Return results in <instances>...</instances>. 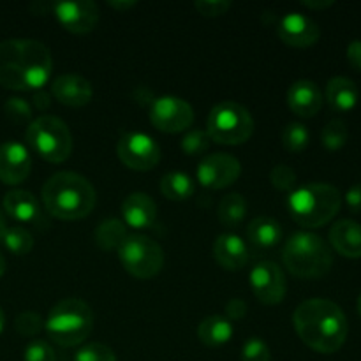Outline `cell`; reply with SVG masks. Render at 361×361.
I'll return each instance as SVG.
<instances>
[{
  "label": "cell",
  "mask_w": 361,
  "mask_h": 361,
  "mask_svg": "<svg viewBox=\"0 0 361 361\" xmlns=\"http://www.w3.org/2000/svg\"><path fill=\"white\" fill-rule=\"evenodd\" d=\"M109 7H113V9L116 11H127V9H133L134 6H137V2H133V0H129V2H120V0H113V2H108Z\"/></svg>",
  "instance_id": "f6af8a7d"
},
{
  "label": "cell",
  "mask_w": 361,
  "mask_h": 361,
  "mask_svg": "<svg viewBox=\"0 0 361 361\" xmlns=\"http://www.w3.org/2000/svg\"><path fill=\"white\" fill-rule=\"evenodd\" d=\"M345 53H348L349 63H351L356 71H360L361 73V41L360 39H355V41L349 42L348 51Z\"/></svg>",
  "instance_id": "b9f144b4"
},
{
  "label": "cell",
  "mask_w": 361,
  "mask_h": 361,
  "mask_svg": "<svg viewBox=\"0 0 361 361\" xmlns=\"http://www.w3.org/2000/svg\"><path fill=\"white\" fill-rule=\"evenodd\" d=\"M116 154L118 159L134 171H150L161 161V148L157 141L145 133H130L122 134L116 145Z\"/></svg>",
  "instance_id": "30bf717a"
},
{
  "label": "cell",
  "mask_w": 361,
  "mask_h": 361,
  "mask_svg": "<svg viewBox=\"0 0 361 361\" xmlns=\"http://www.w3.org/2000/svg\"><path fill=\"white\" fill-rule=\"evenodd\" d=\"M242 175V164L231 154L207 155L197 164L196 178L204 189L221 190L233 185Z\"/></svg>",
  "instance_id": "7c38bea8"
},
{
  "label": "cell",
  "mask_w": 361,
  "mask_h": 361,
  "mask_svg": "<svg viewBox=\"0 0 361 361\" xmlns=\"http://www.w3.org/2000/svg\"><path fill=\"white\" fill-rule=\"evenodd\" d=\"M330 243L341 256L349 259L361 257V224L355 221H338L330 229Z\"/></svg>",
  "instance_id": "7402d4cb"
},
{
  "label": "cell",
  "mask_w": 361,
  "mask_h": 361,
  "mask_svg": "<svg viewBox=\"0 0 361 361\" xmlns=\"http://www.w3.org/2000/svg\"><path fill=\"white\" fill-rule=\"evenodd\" d=\"M210 136H208L207 130L194 129L189 130V133L183 136L182 140V150L185 152L187 155H203L204 152L210 148Z\"/></svg>",
  "instance_id": "d6a6232c"
},
{
  "label": "cell",
  "mask_w": 361,
  "mask_h": 361,
  "mask_svg": "<svg viewBox=\"0 0 361 361\" xmlns=\"http://www.w3.org/2000/svg\"><path fill=\"white\" fill-rule=\"evenodd\" d=\"M74 361H116L115 353L104 344H87L74 355Z\"/></svg>",
  "instance_id": "e575fe53"
},
{
  "label": "cell",
  "mask_w": 361,
  "mask_h": 361,
  "mask_svg": "<svg viewBox=\"0 0 361 361\" xmlns=\"http://www.w3.org/2000/svg\"><path fill=\"white\" fill-rule=\"evenodd\" d=\"M207 133L221 145H242L252 136L254 118L249 109L235 101L219 102L207 120Z\"/></svg>",
  "instance_id": "ba28073f"
},
{
  "label": "cell",
  "mask_w": 361,
  "mask_h": 361,
  "mask_svg": "<svg viewBox=\"0 0 361 361\" xmlns=\"http://www.w3.org/2000/svg\"><path fill=\"white\" fill-rule=\"evenodd\" d=\"M345 204L353 214H361V183H355L345 192Z\"/></svg>",
  "instance_id": "60d3db41"
},
{
  "label": "cell",
  "mask_w": 361,
  "mask_h": 361,
  "mask_svg": "<svg viewBox=\"0 0 361 361\" xmlns=\"http://www.w3.org/2000/svg\"><path fill=\"white\" fill-rule=\"evenodd\" d=\"M194 9L207 18H219L224 16L229 9H231V2L229 0H197L194 2Z\"/></svg>",
  "instance_id": "f35d334b"
},
{
  "label": "cell",
  "mask_w": 361,
  "mask_h": 361,
  "mask_svg": "<svg viewBox=\"0 0 361 361\" xmlns=\"http://www.w3.org/2000/svg\"><path fill=\"white\" fill-rule=\"evenodd\" d=\"M334 4V0H303V6L309 7V9H326Z\"/></svg>",
  "instance_id": "ee69618b"
},
{
  "label": "cell",
  "mask_w": 361,
  "mask_h": 361,
  "mask_svg": "<svg viewBox=\"0 0 361 361\" xmlns=\"http://www.w3.org/2000/svg\"><path fill=\"white\" fill-rule=\"evenodd\" d=\"M116 252L127 274L141 281L155 277L164 267V250L145 235H129Z\"/></svg>",
  "instance_id": "9c48e42d"
},
{
  "label": "cell",
  "mask_w": 361,
  "mask_h": 361,
  "mask_svg": "<svg viewBox=\"0 0 361 361\" xmlns=\"http://www.w3.org/2000/svg\"><path fill=\"white\" fill-rule=\"evenodd\" d=\"M360 99L358 87L345 76H335L326 85V101L331 109L338 113H348L356 108Z\"/></svg>",
  "instance_id": "603a6c76"
},
{
  "label": "cell",
  "mask_w": 361,
  "mask_h": 361,
  "mask_svg": "<svg viewBox=\"0 0 361 361\" xmlns=\"http://www.w3.org/2000/svg\"><path fill=\"white\" fill-rule=\"evenodd\" d=\"M224 312H226V316H224L226 319H229V321L242 319V317H245V314H247V303L243 302L242 298L229 300V302L226 303Z\"/></svg>",
  "instance_id": "ab89813d"
},
{
  "label": "cell",
  "mask_w": 361,
  "mask_h": 361,
  "mask_svg": "<svg viewBox=\"0 0 361 361\" xmlns=\"http://www.w3.org/2000/svg\"><path fill=\"white\" fill-rule=\"evenodd\" d=\"M310 143V133L303 123L293 122L288 123L282 130V147L293 154H300L305 150Z\"/></svg>",
  "instance_id": "f546056e"
},
{
  "label": "cell",
  "mask_w": 361,
  "mask_h": 361,
  "mask_svg": "<svg viewBox=\"0 0 361 361\" xmlns=\"http://www.w3.org/2000/svg\"><path fill=\"white\" fill-rule=\"evenodd\" d=\"M323 94L319 87L310 80H300L288 90V106L295 115L312 118L323 108Z\"/></svg>",
  "instance_id": "ac0fdd59"
},
{
  "label": "cell",
  "mask_w": 361,
  "mask_h": 361,
  "mask_svg": "<svg viewBox=\"0 0 361 361\" xmlns=\"http://www.w3.org/2000/svg\"><path fill=\"white\" fill-rule=\"evenodd\" d=\"M32 157L25 145L6 141L0 145V180L7 185H18L30 175Z\"/></svg>",
  "instance_id": "2e32d148"
},
{
  "label": "cell",
  "mask_w": 361,
  "mask_h": 361,
  "mask_svg": "<svg viewBox=\"0 0 361 361\" xmlns=\"http://www.w3.org/2000/svg\"><path fill=\"white\" fill-rule=\"evenodd\" d=\"M51 9L59 23L71 34H90L99 23V7L92 0L56 2L51 4Z\"/></svg>",
  "instance_id": "5bb4252c"
},
{
  "label": "cell",
  "mask_w": 361,
  "mask_h": 361,
  "mask_svg": "<svg viewBox=\"0 0 361 361\" xmlns=\"http://www.w3.org/2000/svg\"><path fill=\"white\" fill-rule=\"evenodd\" d=\"M277 34L284 44L293 48H310L321 37V28L312 18L302 13H288L277 25Z\"/></svg>",
  "instance_id": "9a60e30c"
},
{
  "label": "cell",
  "mask_w": 361,
  "mask_h": 361,
  "mask_svg": "<svg viewBox=\"0 0 361 361\" xmlns=\"http://www.w3.org/2000/svg\"><path fill=\"white\" fill-rule=\"evenodd\" d=\"M48 337L62 348H74L87 341L94 328V312L83 300L66 298L56 303L44 321Z\"/></svg>",
  "instance_id": "8992f818"
},
{
  "label": "cell",
  "mask_w": 361,
  "mask_h": 361,
  "mask_svg": "<svg viewBox=\"0 0 361 361\" xmlns=\"http://www.w3.org/2000/svg\"><path fill=\"white\" fill-rule=\"evenodd\" d=\"M217 215L221 224H224L226 228H235V226L242 224L247 215L245 197L242 194H228L226 197H222Z\"/></svg>",
  "instance_id": "83f0119b"
},
{
  "label": "cell",
  "mask_w": 361,
  "mask_h": 361,
  "mask_svg": "<svg viewBox=\"0 0 361 361\" xmlns=\"http://www.w3.org/2000/svg\"><path fill=\"white\" fill-rule=\"evenodd\" d=\"M271 185L282 192H293L296 189V173L289 166L279 164L270 173Z\"/></svg>",
  "instance_id": "d590c367"
},
{
  "label": "cell",
  "mask_w": 361,
  "mask_h": 361,
  "mask_svg": "<svg viewBox=\"0 0 361 361\" xmlns=\"http://www.w3.org/2000/svg\"><path fill=\"white\" fill-rule=\"evenodd\" d=\"M14 328L20 335L23 337H35V335L41 334V330L44 328V321L34 310H23L21 314H18L16 319H14Z\"/></svg>",
  "instance_id": "1f68e13d"
},
{
  "label": "cell",
  "mask_w": 361,
  "mask_h": 361,
  "mask_svg": "<svg viewBox=\"0 0 361 361\" xmlns=\"http://www.w3.org/2000/svg\"><path fill=\"white\" fill-rule=\"evenodd\" d=\"M51 94L60 104L69 106V108H81L92 101L94 88L90 81L80 74H62L53 80Z\"/></svg>",
  "instance_id": "e0dca14e"
},
{
  "label": "cell",
  "mask_w": 361,
  "mask_h": 361,
  "mask_svg": "<svg viewBox=\"0 0 361 361\" xmlns=\"http://www.w3.org/2000/svg\"><path fill=\"white\" fill-rule=\"evenodd\" d=\"M4 274H6V259H4V256L0 254V277H2Z\"/></svg>",
  "instance_id": "7dc6e473"
},
{
  "label": "cell",
  "mask_w": 361,
  "mask_h": 361,
  "mask_svg": "<svg viewBox=\"0 0 361 361\" xmlns=\"http://www.w3.org/2000/svg\"><path fill=\"white\" fill-rule=\"evenodd\" d=\"M27 145L51 164L66 162L73 154V134L66 122L53 115H42L27 127Z\"/></svg>",
  "instance_id": "52a82bcc"
},
{
  "label": "cell",
  "mask_w": 361,
  "mask_h": 361,
  "mask_svg": "<svg viewBox=\"0 0 361 361\" xmlns=\"http://www.w3.org/2000/svg\"><path fill=\"white\" fill-rule=\"evenodd\" d=\"M2 243L14 256H27L34 247V236L30 235L28 229L21 228V226H11L6 229Z\"/></svg>",
  "instance_id": "f1b7e54d"
},
{
  "label": "cell",
  "mask_w": 361,
  "mask_h": 361,
  "mask_svg": "<svg viewBox=\"0 0 361 361\" xmlns=\"http://www.w3.org/2000/svg\"><path fill=\"white\" fill-rule=\"evenodd\" d=\"M341 207V192L330 183H307L296 187L288 200L293 221L309 229L328 224L338 214Z\"/></svg>",
  "instance_id": "277c9868"
},
{
  "label": "cell",
  "mask_w": 361,
  "mask_h": 361,
  "mask_svg": "<svg viewBox=\"0 0 361 361\" xmlns=\"http://www.w3.org/2000/svg\"><path fill=\"white\" fill-rule=\"evenodd\" d=\"M150 122L155 129L168 134L183 133L194 122V109L183 99L164 95L152 102Z\"/></svg>",
  "instance_id": "8fae6325"
},
{
  "label": "cell",
  "mask_w": 361,
  "mask_h": 361,
  "mask_svg": "<svg viewBox=\"0 0 361 361\" xmlns=\"http://www.w3.org/2000/svg\"><path fill=\"white\" fill-rule=\"evenodd\" d=\"M4 111L14 123H27L32 120V106L23 97H9L4 104Z\"/></svg>",
  "instance_id": "836d02e7"
},
{
  "label": "cell",
  "mask_w": 361,
  "mask_h": 361,
  "mask_svg": "<svg viewBox=\"0 0 361 361\" xmlns=\"http://www.w3.org/2000/svg\"><path fill=\"white\" fill-rule=\"evenodd\" d=\"M123 224L134 229L152 228L157 217V204L148 194L134 192L123 200L122 203Z\"/></svg>",
  "instance_id": "ffe728a7"
},
{
  "label": "cell",
  "mask_w": 361,
  "mask_h": 361,
  "mask_svg": "<svg viewBox=\"0 0 361 361\" xmlns=\"http://www.w3.org/2000/svg\"><path fill=\"white\" fill-rule=\"evenodd\" d=\"M4 210L9 217H13L18 222H23V224L37 226L44 222L37 197L28 190H9L4 196Z\"/></svg>",
  "instance_id": "d6986e66"
},
{
  "label": "cell",
  "mask_w": 361,
  "mask_h": 361,
  "mask_svg": "<svg viewBox=\"0 0 361 361\" xmlns=\"http://www.w3.org/2000/svg\"><path fill=\"white\" fill-rule=\"evenodd\" d=\"M270 348L259 337H250L242 348V361H270Z\"/></svg>",
  "instance_id": "8d00e7d4"
},
{
  "label": "cell",
  "mask_w": 361,
  "mask_h": 361,
  "mask_svg": "<svg viewBox=\"0 0 361 361\" xmlns=\"http://www.w3.org/2000/svg\"><path fill=\"white\" fill-rule=\"evenodd\" d=\"M235 328L224 316H210L203 319L197 326V337L208 348H221L233 338Z\"/></svg>",
  "instance_id": "cb8c5ba5"
},
{
  "label": "cell",
  "mask_w": 361,
  "mask_h": 361,
  "mask_svg": "<svg viewBox=\"0 0 361 361\" xmlns=\"http://www.w3.org/2000/svg\"><path fill=\"white\" fill-rule=\"evenodd\" d=\"M247 236L257 249H271L281 242L282 229L275 219L256 217L254 221H250L249 228H247Z\"/></svg>",
  "instance_id": "d4e9b609"
},
{
  "label": "cell",
  "mask_w": 361,
  "mask_h": 361,
  "mask_svg": "<svg viewBox=\"0 0 361 361\" xmlns=\"http://www.w3.org/2000/svg\"><path fill=\"white\" fill-rule=\"evenodd\" d=\"M32 102H34V106L39 111H46V109L51 106V95L46 94L44 90H39L35 92L34 97H32Z\"/></svg>",
  "instance_id": "7bdbcfd3"
},
{
  "label": "cell",
  "mask_w": 361,
  "mask_h": 361,
  "mask_svg": "<svg viewBox=\"0 0 361 361\" xmlns=\"http://www.w3.org/2000/svg\"><path fill=\"white\" fill-rule=\"evenodd\" d=\"M161 192L171 201H187L196 192V185L187 173L169 171L161 178Z\"/></svg>",
  "instance_id": "4316f807"
},
{
  "label": "cell",
  "mask_w": 361,
  "mask_h": 361,
  "mask_svg": "<svg viewBox=\"0 0 361 361\" xmlns=\"http://www.w3.org/2000/svg\"><path fill=\"white\" fill-rule=\"evenodd\" d=\"M349 137V130L345 122L342 120H331L324 126L323 133H321V141H323L324 148L331 152L341 150L342 147H345Z\"/></svg>",
  "instance_id": "4dcf8cb0"
},
{
  "label": "cell",
  "mask_w": 361,
  "mask_h": 361,
  "mask_svg": "<svg viewBox=\"0 0 361 361\" xmlns=\"http://www.w3.org/2000/svg\"><path fill=\"white\" fill-rule=\"evenodd\" d=\"M4 326H6V316H4V310L0 309V334L4 331Z\"/></svg>",
  "instance_id": "c3c4849f"
},
{
  "label": "cell",
  "mask_w": 361,
  "mask_h": 361,
  "mask_svg": "<svg viewBox=\"0 0 361 361\" xmlns=\"http://www.w3.org/2000/svg\"><path fill=\"white\" fill-rule=\"evenodd\" d=\"M293 324L305 345L321 355H334L348 338V319L337 303L312 298L298 305Z\"/></svg>",
  "instance_id": "7a4b0ae2"
},
{
  "label": "cell",
  "mask_w": 361,
  "mask_h": 361,
  "mask_svg": "<svg viewBox=\"0 0 361 361\" xmlns=\"http://www.w3.org/2000/svg\"><path fill=\"white\" fill-rule=\"evenodd\" d=\"M214 256L217 263L226 270H240L249 261V247L240 236L221 235L214 243Z\"/></svg>",
  "instance_id": "44dd1931"
},
{
  "label": "cell",
  "mask_w": 361,
  "mask_h": 361,
  "mask_svg": "<svg viewBox=\"0 0 361 361\" xmlns=\"http://www.w3.org/2000/svg\"><path fill=\"white\" fill-rule=\"evenodd\" d=\"M249 281L254 296L264 305H277L286 298L288 293L286 275L282 268L271 261H261L259 264H256L250 271Z\"/></svg>",
  "instance_id": "4fadbf2b"
},
{
  "label": "cell",
  "mask_w": 361,
  "mask_h": 361,
  "mask_svg": "<svg viewBox=\"0 0 361 361\" xmlns=\"http://www.w3.org/2000/svg\"><path fill=\"white\" fill-rule=\"evenodd\" d=\"M49 49L35 39L0 42V85L16 92L41 90L51 78Z\"/></svg>",
  "instance_id": "6da1fadb"
},
{
  "label": "cell",
  "mask_w": 361,
  "mask_h": 361,
  "mask_svg": "<svg viewBox=\"0 0 361 361\" xmlns=\"http://www.w3.org/2000/svg\"><path fill=\"white\" fill-rule=\"evenodd\" d=\"M6 229H7L6 217H4V214H2V212H0V242H2L4 235H6Z\"/></svg>",
  "instance_id": "bcb514c9"
},
{
  "label": "cell",
  "mask_w": 361,
  "mask_h": 361,
  "mask_svg": "<svg viewBox=\"0 0 361 361\" xmlns=\"http://www.w3.org/2000/svg\"><path fill=\"white\" fill-rule=\"evenodd\" d=\"M46 212L60 221H80L88 217L97 203V194L85 176L73 171H59L42 185Z\"/></svg>",
  "instance_id": "3957f363"
},
{
  "label": "cell",
  "mask_w": 361,
  "mask_h": 361,
  "mask_svg": "<svg viewBox=\"0 0 361 361\" xmlns=\"http://www.w3.org/2000/svg\"><path fill=\"white\" fill-rule=\"evenodd\" d=\"M282 261L293 275L300 279H317L326 275L334 264L328 243L314 233H295L282 249Z\"/></svg>",
  "instance_id": "5b68a950"
},
{
  "label": "cell",
  "mask_w": 361,
  "mask_h": 361,
  "mask_svg": "<svg viewBox=\"0 0 361 361\" xmlns=\"http://www.w3.org/2000/svg\"><path fill=\"white\" fill-rule=\"evenodd\" d=\"M127 228L123 224V221H118V219H106L101 224L97 226L94 233V240L99 245V249L106 250H118L122 247V243L126 242L127 238Z\"/></svg>",
  "instance_id": "484cf974"
},
{
  "label": "cell",
  "mask_w": 361,
  "mask_h": 361,
  "mask_svg": "<svg viewBox=\"0 0 361 361\" xmlns=\"http://www.w3.org/2000/svg\"><path fill=\"white\" fill-rule=\"evenodd\" d=\"M23 361H56L55 351L46 341L35 338L25 348Z\"/></svg>",
  "instance_id": "74e56055"
},
{
  "label": "cell",
  "mask_w": 361,
  "mask_h": 361,
  "mask_svg": "<svg viewBox=\"0 0 361 361\" xmlns=\"http://www.w3.org/2000/svg\"><path fill=\"white\" fill-rule=\"evenodd\" d=\"M358 312H360V316H361V295H360V298H358Z\"/></svg>",
  "instance_id": "681fc988"
}]
</instances>
